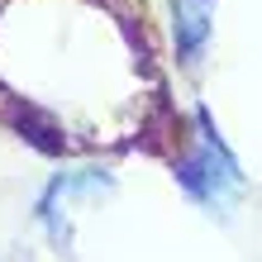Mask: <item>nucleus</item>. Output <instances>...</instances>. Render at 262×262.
<instances>
[{"instance_id":"f257e3e1","label":"nucleus","mask_w":262,"mask_h":262,"mask_svg":"<svg viewBox=\"0 0 262 262\" xmlns=\"http://www.w3.org/2000/svg\"><path fill=\"white\" fill-rule=\"evenodd\" d=\"M177 177L186 181V191L205 195V200H224L229 191L238 186V172H234V162H229V152L214 143V134H205L200 152L181 162V172H177Z\"/></svg>"},{"instance_id":"f03ea898","label":"nucleus","mask_w":262,"mask_h":262,"mask_svg":"<svg viewBox=\"0 0 262 262\" xmlns=\"http://www.w3.org/2000/svg\"><path fill=\"white\" fill-rule=\"evenodd\" d=\"M210 10H214V0H177V43L186 57H195L210 34Z\"/></svg>"}]
</instances>
